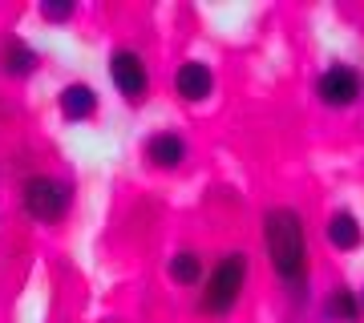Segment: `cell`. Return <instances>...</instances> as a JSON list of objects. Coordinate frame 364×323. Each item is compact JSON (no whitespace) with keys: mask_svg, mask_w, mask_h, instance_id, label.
<instances>
[{"mask_svg":"<svg viewBox=\"0 0 364 323\" xmlns=\"http://www.w3.org/2000/svg\"><path fill=\"white\" fill-rule=\"evenodd\" d=\"M263 246H267V263L272 275L287 287V295L304 303L308 291V231H304V214L296 207H267L263 214Z\"/></svg>","mask_w":364,"mask_h":323,"instance_id":"1","label":"cell"},{"mask_svg":"<svg viewBox=\"0 0 364 323\" xmlns=\"http://www.w3.org/2000/svg\"><path fill=\"white\" fill-rule=\"evenodd\" d=\"M247 279H251L247 251H227L223 258H215V267L207 271L203 291H198V311L207 319H227L247 291Z\"/></svg>","mask_w":364,"mask_h":323,"instance_id":"2","label":"cell"},{"mask_svg":"<svg viewBox=\"0 0 364 323\" xmlns=\"http://www.w3.org/2000/svg\"><path fill=\"white\" fill-rule=\"evenodd\" d=\"M21 202L37 222H61L73 207V186L53 174H28L21 186Z\"/></svg>","mask_w":364,"mask_h":323,"instance_id":"3","label":"cell"},{"mask_svg":"<svg viewBox=\"0 0 364 323\" xmlns=\"http://www.w3.org/2000/svg\"><path fill=\"white\" fill-rule=\"evenodd\" d=\"M316 97H320L324 109H352V105H360V97H364L360 69L348 61L324 65V73L316 77Z\"/></svg>","mask_w":364,"mask_h":323,"instance_id":"4","label":"cell"},{"mask_svg":"<svg viewBox=\"0 0 364 323\" xmlns=\"http://www.w3.org/2000/svg\"><path fill=\"white\" fill-rule=\"evenodd\" d=\"M109 81H114V89L122 93L130 105H142L146 89H150L146 61L134 49H114L109 53Z\"/></svg>","mask_w":364,"mask_h":323,"instance_id":"5","label":"cell"},{"mask_svg":"<svg viewBox=\"0 0 364 323\" xmlns=\"http://www.w3.org/2000/svg\"><path fill=\"white\" fill-rule=\"evenodd\" d=\"M170 85H174V97H178V102L198 105V102H207L210 93H215V69H210L207 61L191 57V61H182L178 69H174Z\"/></svg>","mask_w":364,"mask_h":323,"instance_id":"6","label":"cell"},{"mask_svg":"<svg viewBox=\"0 0 364 323\" xmlns=\"http://www.w3.org/2000/svg\"><path fill=\"white\" fill-rule=\"evenodd\" d=\"M186 142H182V133H174V129H158V133H150L142 142V158L150 162L154 170H178L182 162H186Z\"/></svg>","mask_w":364,"mask_h":323,"instance_id":"7","label":"cell"},{"mask_svg":"<svg viewBox=\"0 0 364 323\" xmlns=\"http://www.w3.org/2000/svg\"><path fill=\"white\" fill-rule=\"evenodd\" d=\"M324 239H328V246H332V251L352 255V251H360V246H364V226H360V219H356L348 207H340V210H332V214H328Z\"/></svg>","mask_w":364,"mask_h":323,"instance_id":"8","label":"cell"},{"mask_svg":"<svg viewBox=\"0 0 364 323\" xmlns=\"http://www.w3.org/2000/svg\"><path fill=\"white\" fill-rule=\"evenodd\" d=\"M328 323H360V291H352L348 283H336L332 291H324V303H320Z\"/></svg>","mask_w":364,"mask_h":323,"instance_id":"9","label":"cell"},{"mask_svg":"<svg viewBox=\"0 0 364 323\" xmlns=\"http://www.w3.org/2000/svg\"><path fill=\"white\" fill-rule=\"evenodd\" d=\"M57 105H61V117H65V121H90V117L97 114V93H93V85H85V81H73V85L61 89Z\"/></svg>","mask_w":364,"mask_h":323,"instance_id":"10","label":"cell"},{"mask_svg":"<svg viewBox=\"0 0 364 323\" xmlns=\"http://www.w3.org/2000/svg\"><path fill=\"white\" fill-rule=\"evenodd\" d=\"M37 65H41L37 49H33L28 40H21V37H13L9 45H4V53H0V69H4L9 77H33Z\"/></svg>","mask_w":364,"mask_h":323,"instance_id":"11","label":"cell"},{"mask_svg":"<svg viewBox=\"0 0 364 323\" xmlns=\"http://www.w3.org/2000/svg\"><path fill=\"white\" fill-rule=\"evenodd\" d=\"M166 275L174 287H203V279H207L203 275V255L198 251H178V255L170 258Z\"/></svg>","mask_w":364,"mask_h":323,"instance_id":"12","label":"cell"},{"mask_svg":"<svg viewBox=\"0 0 364 323\" xmlns=\"http://www.w3.org/2000/svg\"><path fill=\"white\" fill-rule=\"evenodd\" d=\"M69 16H73V0H41V21L65 25Z\"/></svg>","mask_w":364,"mask_h":323,"instance_id":"13","label":"cell"},{"mask_svg":"<svg viewBox=\"0 0 364 323\" xmlns=\"http://www.w3.org/2000/svg\"><path fill=\"white\" fill-rule=\"evenodd\" d=\"M360 311H364V287H360Z\"/></svg>","mask_w":364,"mask_h":323,"instance_id":"14","label":"cell"}]
</instances>
